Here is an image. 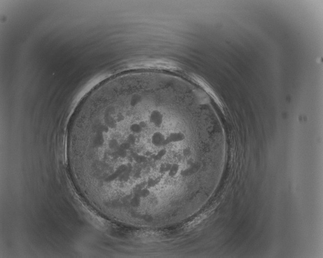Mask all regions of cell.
I'll list each match as a JSON object with an SVG mask.
<instances>
[{
	"label": "cell",
	"instance_id": "cell-1",
	"mask_svg": "<svg viewBox=\"0 0 323 258\" xmlns=\"http://www.w3.org/2000/svg\"><path fill=\"white\" fill-rule=\"evenodd\" d=\"M191 114L181 93L129 72L100 84L68 130L86 183L114 195L122 210L180 192L194 162Z\"/></svg>",
	"mask_w": 323,
	"mask_h": 258
}]
</instances>
